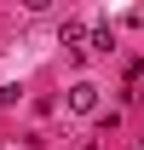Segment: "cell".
<instances>
[{"label": "cell", "mask_w": 144, "mask_h": 150, "mask_svg": "<svg viewBox=\"0 0 144 150\" xmlns=\"http://www.w3.org/2000/svg\"><path fill=\"white\" fill-rule=\"evenodd\" d=\"M69 110L75 115H92V110H98V87H92V81H75V87H69Z\"/></svg>", "instance_id": "6da1fadb"}, {"label": "cell", "mask_w": 144, "mask_h": 150, "mask_svg": "<svg viewBox=\"0 0 144 150\" xmlns=\"http://www.w3.org/2000/svg\"><path fill=\"white\" fill-rule=\"evenodd\" d=\"M81 40H87V23L69 18V23H64V46H75V52H81Z\"/></svg>", "instance_id": "7a4b0ae2"}]
</instances>
